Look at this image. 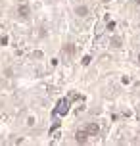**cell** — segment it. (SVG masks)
Wrapping results in <instances>:
<instances>
[{
  "label": "cell",
  "mask_w": 140,
  "mask_h": 146,
  "mask_svg": "<svg viewBox=\"0 0 140 146\" xmlns=\"http://www.w3.org/2000/svg\"><path fill=\"white\" fill-rule=\"evenodd\" d=\"M88 131H87V129H81V131H77L75 133V142H77V144H87V142H88Z\"/></svg>",
  "instance_id": "6da1fadb"
},
{
  "label": "cell",
  "mask_w": 140,
  "mask_h": 146,
  "mask_svg": "<svg viewBox=\"0 0 140 146\" xmlns=\"http://www.w3.org/2000/svg\"><path fill=\"white\" fill-rule=\"evenodd\" d=\"M111 46L113 48H121L123 46V38L121 36H111Z\"/></svg>",
  "instance_id": "5b68a950"
},
{
  "label": "cell",
  "mask_w": 140,
  "mask_h": 146,
  "mask_svg": "<svg viewBox=\"0 0 140 146\" xmlns=\"http://www.w3.org/2000/svg\"><path fill=\"white\" fill-rule=\"evenodd\" d=\"M85 129L88 131V135H90V137H98V135H100V125L96 123V121H90V123L87 125Z\"/></svg>",
  "instance_id": "7a4b0ae2"
},
{
  "label": "cell",
  "mask_w": 140,
  "mask_h": 146,
  "mask_svg": "<svg viewBox=\"0 0 140 146\" xmlns=\"http://www.w3.org/2000/svg\"><path fill=\"white\" fill-rule=\"evenodd\" d=\"M134 2H136V4H140V0H134Z\"/></svg>",
  "instance_id": "ba28073f"
},
{
  "label": "cell",
  "mask_w": 140,
  "mask_h": 146,
  "mask_svg": "<svg viewBox=\"0 0 140 146\" xmlns=\"http://www.w3.org/2000/svg\"><path fill=\"white\" fill-rule=\"evenodd\" d=\"M138 64H140V54H138Z\"/></svg>",
  "instance_id": "9c48e42d"
},
{
  "label": "cell",
  "mask_w": 140,
  "mask_h": 146,
  "mask_svg": "<svg viewBox=\"0 0 140 146\" xmlns=\"http://www.w3.org/2000/svg\"><path fill=\"white\" fill-rule=\"evenodd\" d=\"M17 15H19L21 19H29V15H31V8L27 6V4H21V6L17 8Z\"/></svg>",
  "instance_id": "3957f363"
},
{
  "label": "cell",
  "mask_w": 140,
  "mask_h": 146,
  "mask_svg": "<svg viewBox=\"0 0 140 146\" xmlns=\"http://www.w3.org/2000/svg\"><path fill=\"white\" fill-rule=\"evenodd\" d=\"M63 52H67V54H73V52H75V46H71V44H67L65 48H63Z\"/></svg>",
  "instance_id": "8992f818"
},
{
  "label": "cell",
  "mask_w": 140,
  "mask_h": 146,
  "mask_svg": "<svg viewBox=\"0 0 140 146\" xmlns=\"http://www.w3.org/2000/svg\"><path fill=\"white\" fill-rule=\"evenodd\" d=\"M75 14L79 15V17H87V15H88V8L87 6H77L75 8Z\"/></svg>",
  "instance_id": "277c9868"
},
{
  "label": "cell",
  "mask_w": 140,
  "mask_h": 146,
  "mask_svg": "<svg viewBox=\"0 0 140 146\" xmlns=\"http://www.w3.org/2000/svg\"><path fill=\"white\" fill-rule=\"evenodd\" d=\"M90 60H92L90 56H85V58H83V66H88V64H90Z\"/></svg>",
  "instance_id": "52a82bcc"
}]
</instances>
